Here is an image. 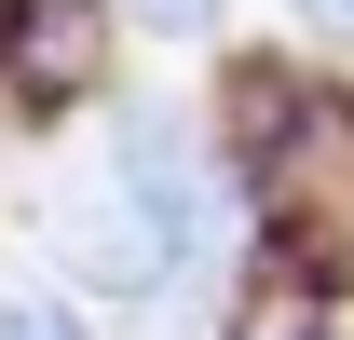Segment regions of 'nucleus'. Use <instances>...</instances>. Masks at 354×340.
Segmentation results:
<instances>
[{"instance_id":"nucleus-1","label":"nucleus","mask_w":354,"mask_h":340,"mask_svg":"<svg viewBox=\"0 0 354 340\" xmlns=\"http://www.w3.org/2000/svg\"><path fill=\"white\" fill-rule=\"evenodd\" d=\"M109 28H123V0H0V95L82 109L109 82Z\"/></svg>"},{"instance_id":"nucleus-2","label":"nucleus","mask_w":354,"mask_h":340,"mask_svg":"<svg viewBox=\"0 0 354 340\" xmlns=\"http://www.w3.org/2000/svg\"><path fill=\"white\" fill-rule=\"evenodd\" d=\"M232 340H341V327H327L313 258H286V245H272V258H259V286H245V313H232Z\"/></svg>"},{"instance_id":"nucleus-3","label":"nucleus","mask_w":354,"mask_h":340,"mask_svg":"<svg viewBox=\"0 0 354 340\" xmlns=\"http://www.w3.org/2000/svg\"><path fill=\"white\" fill-rule=\"evenodd\" d=\"M0 340H95V327H82L55 286H0Z\"/></svg>"},{"instance_id":"nucleus-4","label":"nucleus","mask_w":354,"mask_h":340,"mask_svg":"<svg viewBox=\"0 0 354 340\" xmlns=\"http://www.w3.org/2000/svg\"><path fill=\"white\" fill-rule=\"evenodd\" d=\"M136 28H150V41H205V28H218V0H123Z\"/></svg>"},{"instance_id":"nucleus-5","label":"nucleus","mask_w":354,"mask_h":340,"mask_svg":"<svg viewBox=\"0 0 354 340\" xmlns=\"http://www.w3.org/2000/svg\"><path fill=\"white\" fill-rule=\"evenodd\" d=\"M286 14H300L313 41H341V55H354V0H286Z\"/></svg>"}]
</instances>
